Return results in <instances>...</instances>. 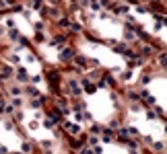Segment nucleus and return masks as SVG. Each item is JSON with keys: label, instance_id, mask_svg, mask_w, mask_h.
Segmentation results:
<instances>
[{"label": "nucleus", "instance_id": "obj_1", "mask_svg": "<svg viewBox=\"0 0 167 154\" xmlns=\"http://www.w3.org/2000/svg\"><path fill=\"white\" fill-rule=\"evenodd\" d=\"M74 60V49L72 47H62L60 49V62H64V64H68V62Z\"/></svg>", "mask_w": 167, "mask_h": 154}, {"label": "nucleus", "instance_id": "obj_2", "mask_svg": "<svg viewBox=\"0 0 167 154\" xmlns=\"http://www.w3.org/2000/svg\"><path fill=\"white\" fill-rule=\"evenodd\" d=\"M50 45H54V47H66V37L64 35H56V37H52V41H50Z\"/></svg>", "mask_w": 167, "mask_h": 154}, {"label": "nucleus", "instance_id": "obj_3", "mask_svg": "<svg viewBox=\"0 0 167 154\" xmlns=\"http://www.w3.org/2000/svg\"><path fill=\"white\" fill-rule=\"evenodd\" d=\"M46 78H48L52 84H58V82H60V74L56 72V70H50V72H46Z\"/></svg>", "mask_w": 167, "mask_h": 154}, {"label": "nucleus", "instance_id": "obj_4", "mask_svg": "<svg viewBox=\"0 0 167 154\" xmlns=\"http://www.w3.org/2000/svg\"><path fill=\"white\" fill-rule=\"evenodd\" d=\"M83 87H85V90H87V93H95V90H97V88H95V84H93L89 78H83Z\"/></svg>", "mask_w": 167, "mask_h": 154}, {"label": "nucleus", "instance_id": "obj_5", "mask_svg": "<svg viewBox=\"0 0 167 154\" xmlns=\"http://www.w3.org/2000/svg\"><path fill=\"white\" fill-rule=\"evenodd\" d=\"M68 87H70V93L72 94H81V87H78L77 80H68Z\"/></svg>", "mask_w": 167, "mask_h": 154}, {"label": "nucleus", "instance_id": "obj_6", "mask_svg": "<svg viewBox=\"0 0 167 154\" xmlns=\"http://www.w3.org/2000/svg\"><path fill=\"white\" fill-rule=\"evenodd\" d=\"M17 78H19L21 82H27V80H29L27 70H25V68H19V70H17Z\"/></svg>", "mask_w": 167, "mask_h": 154}, {"label": "nucleus", "instance_id": "obj_7", "mask_svg": "<svg viewBox=\"0 0 167 154\" xmlns=\"http://www.w3.org/2000/svg\"><path fill=\"white\" fill-rule=\"evenodd\" d=\"M10 76H13V68L4 66L2 70H0V78H10Z\"/></svg>", "mask_w": 167, "mask_h": 154}, {"label": "nucleus", "instance_id": "obj_8", "mask_svg": "<svg viewBox=\"0 0 167 154\" xmlns=\"http://www.w3.org/2000/svg\"><path fill=\"white\" fill-rule=\"evenodd\" d=\"M42 103H43V97H39V99L31 101V103H29V107H31V109H39V107H42Z\"/></svg>", "mask_w": 167, "mask_h": 154}, {"label": "nucleus", "instance_id": "obj_9", "mask_svg": "<svg viewBox=\"0 0 167 154\" xmlns=\"http://www.w3.org/2000/svg\"><path fill=\"white\" fill-rule=\"evenodd\" d=\"M8 37H10L13 41H19V39H21V33H19L17 29H10V31H8Z\"/></svg>", "mask_w": 167, "mask_h": 154}, {"label": "nucleus", "instance_id": "obj_10", "mask_svg": "<svg viewBox=\"0 0 167 154\" xmlns=\"http://www.w3.org/2000/svg\"><path fill=\"white\" fill-rule=\"evenodd\" d=\"M113 10H116V13H120V14H124V13H128V6H124V4H113Z\"/></svg>", "mask_w": 167, "mask_h": 154}, {"label": "nucleus", "instance_id": "obj_11", "mask_svg": "<svg viewBox=\"0 0 167 154\" xmlns=\"http://www.w3.org/2000/svg\"><path fill=\"white\" fill-rule=\"evenodd\" d=\"M25 93H27L29 97H39V90H37L35 87H27V88H25Z\"/></svg>", "mask_w": 167, "mask_h": 154}, {"label": "nucleus", "instance_id": "obj_12", "mask_svg": "<svg viewBox=\"0 0 167 154\" xmlns=\"http://www.w3.org/2000/svg\"><path fill=\"white\" fill-rule=\"evenodd\" d=\"M70 25H72V23H70V19H66V17H64V19H58V27H70Z\"/></svg>", "mask_w": 167, "mask_h": 154}, {"label": "nucleus", "instance_id": "obj_13", "mask_svg": "<svg viewBox=\"0 0 167 154\" xmlns=\"http://www.w3.org/2000/svg\"><path fill=\"white\" fill-rule=\"evenodd\" d=\"M140 54H142V56H151V54H153V47H151V45H142Z\"/></svg>", "mask_w": 167, "mask_h": 154}, {"label": "nucleus", "instance_id": "obj_14", "mask_svg": "<svg viewBox=\"0 0 167 154\" xmlns=\"http://www.w3.org/2000/svg\"><path fill=\"white\" fill-rule=\"evenodd\" d=\"M74 62H77L78 66H87V64H89V62H87V58H83V56H77V58H74Z\"/></svg>", "mask_w": 167, "mask_h": 154}, {"label": "nucleus", "instance_id": "obj_15", "mask_svg": "<svg viewBox=\"0 0 167 154\" xmlns=\"http://www.w3.org/2000/svg\"><path fill=\"white\" fill-rule=\"evenodd\" d=\"M124 37H126V41H134V31H132V29H126Z\"/></svg>", "mask_w": 167, "mask_h": 154}, {"label": "nucleus", "instance_id": "obj_16", "mask_svg": "<svg viewBox=\"0 0 167 154\" xmlns=\"http://www.w3.org/2000/svg\"><path fill=\"white\" fill-rule=\"evenodd\" d=\"M43 125L48 127V129H52V127H54V125H56V121H54V119H52V117H48V119L43 121Z\"/></svg>", "mask_w": 167, "mask_h": 154}, {"label": "nucleus", "instance_id": "obj_17", "mask_svg": "<svg viewBox=\"0 0 167 154\" xmlns=\"http://www.w3.org/2000/svg\"><path fill=\"white\" fill-rule=\"evenodd\" d=\"M31 150H33L31 142H23V154H25V152H31Z\"/></svg>", "mask_w": 167, "mask_h": 154}, {"label": "nucleus", "instance_id": "obj_18", "mask_svg": "<svg viewBox=\"0 0 167 154\" xmlns=\"http://www.w3.org/2000/svg\"><path fill=\"white\" fill-rule=\"evenodd\" d=\"M91 8H93V10H99V8H101V2H99V0H91Z\"/></svg>", "mask_w": 167, "mask_h": 154}, {"label": "nucleus", "instance_id": "obj_19", "mask_svg": "<svg viewBox=\"0 0 167 154\" xmlns=\"http://www.w3.org/2000/svg\"><path fill=\"white\" fill-rule=\"evenodd\" d=\"M109 127H111V129H118V127H120V119H111L109 121Z\"/></svg>", "mask_w": 167, "mask_h": 154}, {"label": "nucleus", "instance_id": "obj_20", "mask_svg": "<svg viewBox=\"0 0 167 154\" xmlns=\"http://www.w3.org/2000/svg\"><path fill=\"white\" fill-rule=\"evenodd\" d=\"M43 29H46V25H43V23H35V31H37V33H42Z\"/></svg>", "mask_w": 167, "mask_h": 154}, {"label": "nucleus", "instance_id": "obj_21", "mask_svg": "<svg viewBox=\"0 0 167 154\" xmlns=\"http://www.w3.org/2000/svg\"><path fill=\"white\" fill-rule=\"evenodd\" d=\"M68 132H70V134H78V125H74V123H70Z\"/></svg>", "mask_w": 167, "mask_h": 154}, {"label": "nucleus", "instance_id": "obj_22", "mask_svg": "<svg viewBox=\"0 0 167 154\" xmlns=\"http://www.w3.org/2000/svg\"><path fill=\"white\" fill-rule=\"evenodd\" d=\"M116 52H118V54H124V52H126V45H124V43L116 45Z\"/></svg>", "mask_w": 167, "mask_h": 154}, {"label": "nucleus", "instance_id": "obj_23", "mask_svg": "<svg viewBox=\"0 0 167 154\" xmlns=\"http://www.w3.org/2000/svg\"><path fill=\"white\" fill-rule=\"evenodd\" d=\"M4 113L13 115V113H14V107H13V105H6V107H4Z\"/></svg>", "mask_w": 167, "mask_h": 154}, {"label": "nucleus", "instance_id": "obj_24", "mask_svg": "<svg viewBox=\"0 0 167 154\" xmlns=\"http://www.w3.org/2000/svg\"><path fill=\"white\" fill-rule=\"evenodd\" d=\"M70 29H72L74 33H81V31H83V27H81V25H70Z\"/></svg>", "mask_w": 167, "mask_h": 154}, {"label": "nucleus", "instance_id": "obj_25", "mask_svg": "<svg viewBox=\"0 0 167 154\" xmlns=\"http://www.w3.org/2000/svg\"><path fill=\"white\" fill-rule=\"evenodd\" d=\"M10 94H14V97H17V94H21V88H19V87H13V88H10Z\"/></svg>", "mask_w": 167, "mask_h": 154}, {"label": "nucleus", "instance_id": "obj_26", "mask_svg": "<svg viewBox=\"0 0 167 154\" xmlns=\"http://www.w3.org/2000/svg\"><path fill=\"white\" fill-rule=\"evenodd\" d=\"M136 10H138L140 14H145V13H149V6H136Z\"/></svg>", "mask_w": 167, "mask_h": 154}, {"label": "nucleus", "instance_id": "obj_27", "mask_svg": "<svg viewBox=\"0 0 167 154\" xmlns=\"http://www.w3.org/2000/svg\"><path fill=\"white\" fill-rule=\"evenodd\" d=\"M101 132V127L99 125H91V134H99Z\"/></svg>", "mask_w": 167, "mask_h": 154}, {"label": "nucleus", "instance_id": "obj_28", "mask_svg": "<svg viewBox=\"0 0 167 154\" xmlns=\"http://www.w3.org/2000/svg\"><path fill=\"white\" fill-rule=\"evenodd\" d=\"M43 39H46V37H43V35L42 33H37V35H35V41H37V43H42V41Z\"/></svg>", "mask_w": 167, "mask_h": 154}, {"label": "nucleus", "instance_id": "obj_29", "mask_svg": "<svg viewBox=\"0 0 167 154\" xmlns=\"http://www.w3.org/2000/svg\"><path fill=\"white\" fill-rule=\"evenodd\" d=\"M163 148H165V146H163V142H155V150H163Z\"/></svg>", "mask_w": 167, "mask_h": 154}, {"label": "nucleus", "instance_id": "obj_30", "mask_svg": "<svg viewBox=\"0 0 167 154\" xmlns=\"http://www.w3.org/2000/svg\"><path fill=\"white\" fill-rule=\"evenodd\" d=\"M159 64L165 68V54H161V56H159Z\"/></svg>", "mask_w": 167, "mask_h": 154}, {"label": "nucleus", "instance_id": "obj_31", "mask_svg": "<svg viewBox=\"0 0 167 154\" xmlns=\"http://www.w3.org/2000/svg\"><path fill=\"white\" fill-rule=\"evenodd\" d=\"M81 154H93V150H91V148H83V150H81Z\"/></svg>", "mask_w": 167, "mask_h": 154}, {"label": "nucleus", "instance_id": "obj_32", "mask_svg": "<svg viewBox=\"0 0 167 154\" xmlns=\"http://www.w3.org/2000/svg\"><path fill=\"white\" fill-rule=\"evenodd\" d=\"M4 107H6V103H4V101L0 99V113H2V111H4Z\"/></svg>", "mask_w": 167, "mask_h": 154}, {"label": "nucleus", "instance_id": "obj_33", "mask_svg": "<svg viewBox=\"0 0 167 154\" xmlns=\"http://www.w3.org/2000/svg\"><path fill=\"white\" fill-rule=\"evenodd\" d=\"M0 154H8V152H6V148H2V146H0Z\"/></svg>", "mask_w": 167, "mask_h": 154}, {"label": "nucleus", "instance_id": "obj_34", "mask_svg": "<svg viewBox=\"0 0 167 154\" xmlns=\"http://www.w3.org/2000/svg\"><path fill=\"white\" fill-rule=\"evenodd\" d=\"M17 154H23V152H17Z\"/></svg>", "mask_w": 167, "mask_h": 154}]
</instances>
